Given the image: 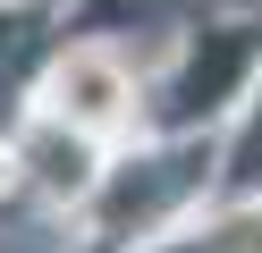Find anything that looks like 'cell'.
Here are the masks:
<instances>
[{
	"label": "cell",
	"instance_id": "1",
	"mask_svg": "<svg viewBox=\"0 0 262 253\" xmlns=\"http://www.w3.org/2000/svg\"><path fill=\"white\" fill-rule=\"evenodd\" d=\"M51 110L68 118L76 135H119L127 118H136V76H127L110 51H68L59 59V76H51Z\"/></svg>",
	"mask_w": 262,
	"mask_h": 253
}]
</instances>
